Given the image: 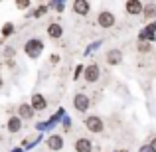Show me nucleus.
Returning a JSON list of instances; mask_svg holds the SVG:
<instances>
[{
	"label": "nucleus",
	"mask_w": 156,
	"mask_h": 152,
	"mask_svg": "<svg viewBox=\"0 0 156 152\" xmlns=\"http://www.w3.org/2000/svg\"><path fill=\"white\" fill-rule=\"evenodd\" d=\"M24 51H26L28 57L36 59V57H40V53L44 51V44L40 42V40H28L26 46H24Z\"/></svg>",
	"instance_id": "nucleus-1"
},
{
	"label": "nucleus",
	"mask_w": 156,
	"mask_h": 152,
	"mask_svg": "<svg viewBox=\"0 0 156 152\" xmlns=\"http://www.w3.org/2000/svg\"><path fill=\"white\" fill-rule=\"evenodd\" d=\"M97 24H99L103 30H109V28H113L115 24H117V18H115L113 12L103 10V12H99V16H97Z\"/></svg>",
	"instance_id": "nucleus-2"
},
{
	"label": "nucleus",
	"mask_w": 156,
	"mask_h": 152,
	"mask_svg": "<svg viewBox=\"0 0 156 152\" xmlns=\"http://www.w3.org/2000/svg\"><path fill=\"white\" fill-rule=\"evenodd\" d=\"M85 126H87V130H91V133H103L105 130V122L101 121V117H97V115H89V117L85 118Z\"/></svg>",
	"instance_id": "nucleus-3"
},
{
	"label": "nucleus",
	"mask_w": 156,
	"mask_h": 152,
	"mask_svg": "<svg viewBox=\"0 0 156 152\" xmlns=\"http://www.w3.org/2000/svg\"><path fill=\"white\" fill-rule=\"evenodd\" d=\"M89 105H91V99H89L85 93H77V95L73 97V107H75V111H79V113H87Z\"/></svg>",
	"instance_id": "nucleus-4"
},
{
	"label": "nucleus",
	"mask_w": 156,
	"mask_h": 152,
	"mask_svg": "<svg viewBox=\"0 0 156 152\" xmlns=\"http://www.w3.org/2000/svg\"><path fill=\"white\" fill-rule=\"evenodd\" d=\"M83 77H85V81H87V83H95V81L101 77V67H99L97 63H91V65H87V67H85V73H83Z\"/></svg>",
	"instance_id": "nucleus-5"
},
{
	"label": "nucleus",
	"mask_w": 156,
	"mask_h": 152,
	"mask_svg": "<svg viewBox=\"0 0 156 152\" xmlns=\"http://www.w3.org/2000/svg\"><path fill=\"white\" fill-rule=\"evenodd\" d=\"M142 6H144V4H142L140 0H126V2H125V10H126L129 16L142 14Z\"/></svg>",
	"instance_id": "nucleus-6"
},
{
	"label": "nucleus",
	"mask_w": 156,
	"mask_h": 152,
	"mask_svg": "<svg viewBox=\"0 0 156 152\" xmlns=\"http://www.w3.org/2000/svg\"><path fill=\"white\" fill-rule=\"evenodd\" d=\"M89 10H91L89 0H73V12H75L77 16H87Z\"/></svg>",
	"instance_id": "nucleus-7"
},
{
	"label": "nucleus",
	"mask_w": 156,
	"mask_h": 152,
	"mask_svg": "<svg viewBox=\"0 0 156 152\" xmlns=\"http://www.w3.org/2000/svg\"><path fill=\"white\" fill-rule=\"evenodd\" d=\"M30 105H32V109H34V111H46V109H48V101H46V97H44L42 93H36V95H32Z\"/></svg>",
	"instance_id": "nucleus-8"
},
{
	"label": "nucleus",
	"mask_w": 156,
	"mask_h": 152,
	"mask_svg": "<svg viewBox=\"0 0 156 152\" xmlns=\"http://www.w3.org/2000/svg\"><path fill=\"white\" fill-rule=\"evenodd\" d=\"M46 146L50 150H61L63 148V136L61 134H51V136H48V140H46Z\"/></svg>",
	"instance_id": "nucleus-9"
},
{
	"label": "nucleus",
	"mask_w": 156,
	"mask_h": 152,
	"mask_svg": "<svg viewBox=\"0 0 156 152\" xmlns=\"http://www.w3.org/2000/svg\"><path fill=\"white\" fill-rule=\"evenodd\" d=\"M6 129H8V133H20L22 130V118L18 117V115H14V117H10L8 118V122H6Z\"/></svg>",
	"instance_id": "nucleus-10"
},
{
	"label": "nucleus",
	"mask_w": 156,
	"mask_h": 152,
	"mask_svg": "<svg viewBox=\"0 0 156 152\" xmlns=\"http://www.w3.org/2000/svg\"><path fill=\"white\" fill-rule=\"evenodd\" d=\"M34 113H36V111L32 109L30 103H22V105L18 107V117H20V118H26V121H30V118L34 117Z\"/></svg>",
	"instance_id": "nucleus-11"
},
{
	"label": "nucleus",
	"mask_w": 156,
	"mask_h": 152,
	"mask_svg": "<svg viewBox=\"0 0 156 152\" xmlns=\"http://www.w3.org/2000/svg\"><path fill=\"white\" fill-rule=\"evenodd\" d=\"M75 152H93V142L89 138H77L75 140Z\"/></svg>",
	"instance_id": "nucleus-12"
},
{
	"label": "nucleus",
	"mask_w": 156,
	"mask_h": 152,
	"mask_svg": "<svg viewBox=\"0 0 156 152\" xmlns=\"http://www.w3.org/2000/svg\"><path fill=\"white\" fill-rule=\"evenodd\" d=\"M48 36H50L51 40H59L61 36H63V28H61V24L51 22L50 26H48Z\"/></svg>",
	"instance_id": "nucleus-13"
},
{
	"label": "nucleus",
	"mask_w": 156,
	"mask_h": 152,
	"mask_svg": "<svg viewBox=\"0 0 156 152\" xmlns=\"http://www.w3.org/2000/svg\"><path fill=\"white\" fill-rule=\"evenodd\" d=\"M121 61H122L121 50H109V51H107V63H109V65H119Z\"/></svg>",
	"instance_id": "nucleus-14"
},
{
	"label": "nucleus",
	"mask_w": 156,
	"mask_h": 152,
	"mask_svg": "<svg viewBox=\"0 0 156 152\" xmlns=\"http://www.w3.org/2000/svg\"><path fill=\"white\" fill-rule=\"evenodd\" d=\"M142 14H144L146 20H152L156 16V4H146V6H142Z\"/></svg>",
	"instance_id": "nucleus-15"
},
{
	"label": "nucleus",
	"mask_w": 156,
	"mask_h": 152,
	"mask_svg": "<svg viewBox=\"0 0 156 152\" xmlns=\"http://www.w3.org/2000/svg\"><path fill=\"white\" fill-rule=\"evenodd\" d=\"M138 51H140V53H148V51H150V44L138 42Z\"/></svg>",
	"instance_id": "nucleus-16"
},
{
	"label": "nucleus",
	"mask_w": 156,
	"mask_h": 152,
	"mask_svg": "<svg viewBox=\"0 0 156 152\" xmlns=\"http://www.w3.org/2000/svg\"><path fill=\"white\" fill-rule=\"evenodd\" d=\"M16 6H18V10H26L30 6V0H16Z\"/></svg>",
	"instance_id": "nucleus-17"
},
{
	"label": "nucleus",
	"mask_w": 156,
	"mask_h": 152,
	"mask_svg": "<svg viewBox=\"0 0 156 152\" xmlns=\"http://www.w3.org/2000/svg\"><path fill=\"white\" fill-rule=\"evenodd\" d=\"M12 30H14V24H6V26L2 28V36H10Z\"/></svg>",
	"instance_id": "nucleus-18"
},
{
	"label": "nucleus",
	"mask_w": 156,
	"mask_h": 152,
	"mask_svg": "<svg viewBox=\"0 0 156 152\" xmlns=\"http://www.w3.org/2000/svg\"><path fill=\"white\" fill-rule=\"evenodd\" d=\"M138 152H154V150H152V146H150V142H148V144H142L140 148H138Z\"/></svg>",
	"instance_id": "nucleus-19"
},
{
	"label": "nucleus",
	"mask_w": 156,
	"mask_h": 152,
	"mask_svg": "<svg viewBox=\"0 0 156 152\" xmlns=\"http://www.w3.org/2000/svg\"><path fill=\"white\" fill-rule=\"evenodd\" d=\"M81 73H83V65H77V69H75V73H73V77L77 79V77H79Z\"/></svg>",
	"instance_id": "nucleus-20"
},
{
	"label": "nucleus",
	"mask_w": 156,
	"mask_h": 152,
	"mask_svg": "<svg viewBox=\"0 0 156 152\" xmlns=\"http://www.w3.org/2000/svg\"><path fill=\"white\" fill-rule=\"evenodd\" d=\"M150 146H152V150H154V152H156V136H154V138H152V142H150Z\"/></svg>",
	"instance_id": "nucleus-21"
},
{
	"label": "nucleus",
	"mask_w": 156,
	"mask_h": 152,
	"mask_svg": "<svg viewBox=\"0 0 156 152\" xmlns=\"http://www.w3.org/2000/svg\"><path fill=\"white\" fill-rule=\"evenodd\" d=\"M0 85H2V79H0Z\"/></svg>",
	"instance_id": "nucleus-22"
}]
</instances>
